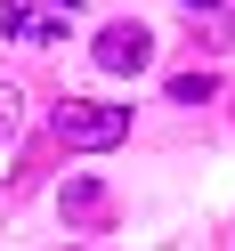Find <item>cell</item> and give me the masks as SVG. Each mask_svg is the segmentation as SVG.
I'll list each match as a JSON object with an SVG mask.
<instances>
[{"label": "cell", "mask_w": 235, "mask_h": 251, "mask_svg": "<svg viewBox=\"0 0 235 251\" xmlns=\"http://www.w3.org/2000/svg\"><path fill=\"white\" fill-rule=\"evenodd\" d=\"M17 105H25V98H17V81H0V146L17 138Z\"/></svg>", "instance_id": "cell-7"}, {"label": "cell", "mask_w": 235, "mask_h": 251, "mask_svg": "<svg viewBox=\"0 0 235 251\" xmlns=\"http://www.w3.org/2000/svg\"><path fill=\"white\" fill-rule=\"evenodd\" d=\"M89 57H98V73H146L154 65V33L122 17V25H105V33L89 41Z\"/></svg>", "instance_id": "cell-3"}, {"label": "cell", "mask_w": 235, "mask_h": 251, "mask_svg": "<svg viewBox=\"0 0 235 251\" xmlns=\"http://www.w3.org/2000/svg\"><path fill=\"white\" fill-rule=\"evenodd\" d=\"M211 89H219V73H179V81H170V105H203V98H211Z\"/></svg>", "instance_id": "cell-6"}, {"label": "cell", "mask_w": 235, "mask_h": 251, "mask_svg": "<svg viewBox=\"0 0 235 251\" xmlns=\"http://www.w3.org/2000/svg\"><path fill=\"white\" fill-rule=\"evenodd\" d=\"M179 8H186V17H203L211 49H227V41H235V8H227V0H179Z\"/></svg>", "instance_id": "cell-5"}, {"label": "cell", "mask_w": 235, "mask_h": 251, "mask_svg": "<svg viewBox=\"0 0 235 251\" xmlns=\"http://www.w3.org/2000/svg\"><path fill=\"white\" fill-rule=\"evenodd\" d=\"M65 219H73V227H105V219H114L105 186L98 178H65Z\"/></svg>", "instance_id": "cell-4"}, {"label": "cell", "mask_w": 235, "mask_h": 251, "mask_svg": "<svg viewBox=\"0 0 235 251\" xmlns=\"http://www.w3.org/2000/svg\"><path fill=\"white\" fill-rule=\"evenodd\" d=\"M0 33L25 49H49L73 33V0H0Z\"/></svg>", "instance_id": "cell-2"}, {"label": "cell", "mask_w": 235, "mask_h": 251, "mask_svg": "<svg viewBox=\"0 0 235 251\" xmlns=\"http://www.w3.org/2000/svg\"><path fill=\"white\" fill-rule=\"evenodd\" d=\"M49 130H57V146H73V154H105V146H122V138H130V105L65 98V105L49 114Z\"/></svg>", "instance_id": "cell-1"}]
</instances>
